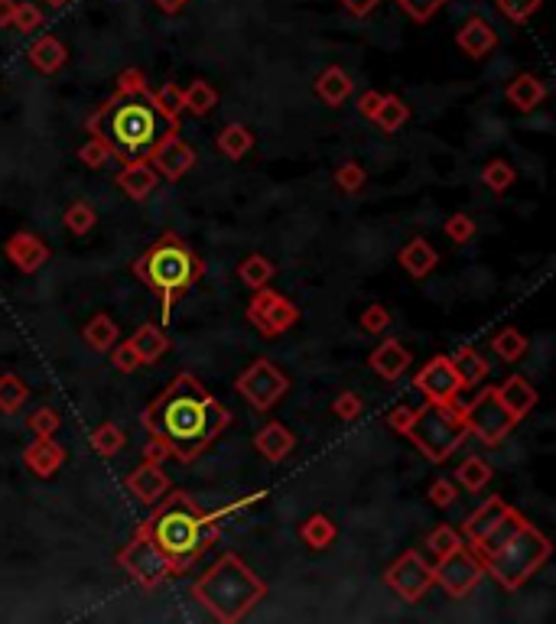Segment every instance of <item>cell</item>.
<instances>
[{
  "label": "cell",
  "mask_w": 556,
  "mask_h": 624,
  "mask_svg": "<svg viewBox=\"0 0 556 624\" xmlns=\"http://www.w3.org/2000/svg\"><path fill=\"white\" fill-rule=\"evenodd\" d=\"M514 179H517V173H514V166L511 163H504V160H488L485 166H482V186H488L495 195H504L511 186H514Z\"/></svg>",
  "instance_id": "7bdbcfd3"
},
{
  "label": "cell",
  "mask_w": 556,
  "mask_h": 624,
  "mask_svg": "<svg viewBox=\"0 0 556 624\" xmlns=\"http://www.w3.org/2000/svg\"><path fill=\"white\" fill-rule=\"evenodd\" d=\"M485 579V566L478 553L472 546H459V550H452L446 556H436V566H433V585H439L446 595L452 598H465L478 589V582Z\"/></svg>",
  "instance_id": "8fae6325"
},
{
  "label": "cell",
  "mask_w": 556,
  "mask_h": 624,
  "mask_svg": "<svg viewBox=\"0 0 556 624\" xmlns=\"http://www.w3.org/2000/svg\"><path fill=\"white\" fill-rule=\"evenodd\" d=\"M118 335H121L118 322H114L108 312H95V316L88 319V325L82 329V338L95 351H111V345L118 342Z\"/></svg>",
  "instance_id": "836d02e7"
},
{
  "label": "cell",
  "mask_w": 556,
  "mask_h": 624,
  "mask_svg": "<svg viewBox=\"0 0 556 624\" xmlns=\"http://www.w3.org/2000/svg\"><path fill=\"white\" fill-rule=\"evenodd\" d=\"M147 163L157 169V176H163L166 182H179L192 166H196V150H192L179 134H173L150 153Z\"/></svg>",
  "instance_id": "9a60e30c"
},
{
  "label": "cell",
  "mask_w": 556,
  "mask_h": 624,
  "mask_svg": "<svg viewBox=\"0 0 556 624\" xmlns=\"http://www.w3.org/2000/svg\"><path fill=\"white\" fill-rule=\"evenodd\" d=\"M397 260H400V267H404L413 280H423V277H430V273L436 270L439 254H436V247L426 238H410L404 247H400Z\"/></svg>",
  "instance_id": "4316f807"
},
{
  "label": "cell",
  "mask_w": 556,
  "mask_h": 624,
  "mask_svg": "<svg viewBox=\"0 0 556 624\" xmlns=\"http://www.w3.org/2000/svg\"><path fill=\"white\" fill-rule=\"evenodd\" d=\"M339 4L352 13V17H368V13L381 4V0H339Z\"/></svg>",
  "instance_id": "91938a15"
},
{
  "label": "cell",
  "mask_w": 556,
  "mask_h": 624,
  "mask_svg": "<svg viewBox=\"0 0 556 624\" xmlns=\"http://www.w3.org/2000/svg\"><path fill=\"white\" fill-rule=\"evenodd\" d=\"M150 95H153V101H157V108H160L163 114L179 117V114L186 111V104H183V88L173 85V82H166L160 91H150Z\"/></svg>",
  "instance_id": "c3c4849f"
},
{
  "label": "cell",
  "mask_w": 556,
  "mask_h": 624,
  "mask_svg": "<svg viewBox=\"0 0 556 624\" xmlns=\"http://www.w3.org/2000/svg\"><path fill=\"white\" fill-rule=\"evenodd\" d=\"M85 130L111 150L114 160L134 163L150 160V153L166 137L179 134V117H170L157 108L147 75L140 69H124L114 85V95L85 121Z\"/></svg>",
  "instance_id": "7a4b0ae2"
},
{
  "label": "cell",
  "mask_w": 556,
  "mask_h": 624,
  "mask_svg": "<svg viewBox=\"0 0 556 624\" xmlns=\"http://www.w3.org/2000/svg\"><path fill=\"white\" fill-rule=\"evenodd\" d=\"M27 400H30V387L23 384V377L0 374V413L14 416L27 407Z\"/></svg>",
  "instance_id": "d590c367"
},
{
  "label": "cell",
  "mask_w": 556,
  "mask_h": 624,
  "mask_svg": "<svg viewBox=\"0 0 556 624\" xmlns=\"http://www.w3.org/2000/svg\"><path fill=\"white\" fill-rule=\"evenodd\" d=\"M397 4L413 23H430L436 13L449 4V0H397Z\"/></svg>",
  "instance_id": "7dc6e473"
},
{
  "label": "cell",
  "mask_w": 556,
  "mask_h": 624,
  "mask_svg": "<svg viewBox=\"0 0 556 624\" xmlns=\"http://www.w3.org/2000/svg\"><path fill=\"white\" fill-rule=\"evenodd\" d=\"M361 410H365V400H361L358 394H352V390H342V394L332 400V413L339 416V420H345V423L358 420Z\"/></svg>",
  "instance_id": "816d5d0a"
},
{
  "label": "cell",
  "mask_w": 556,
  "mask_h": 624,
  "mask_svg": "<svg viewBox=\"0 0 556 624\" xmlns=\"http://www.w3.org/2000/svg\"><path fill=\"white\" fill-rule=\"evenodd\" d=\"M384 585L400 598V602L413 605L433 589V566L426 563L417 550H407V553H400L391 566H387Z\"/></svg>",
  "instance_id": "7c38bea8"
},
{
  "label": "cell",
  "mask_w": 556,
  "mask_h": 624,
  "mask_svg": "<svg viewBox=\"0 0 556 624\" xmlns=\"http://www.w3.org/2000/svg\"><path fill=\"white\" fill-rule=\"evenodd\" d=\"M511 511V504L504 501V498H488L478 511H472L469 517H465V524H462V537H469L472 546H478L491 530L498 527V520Z\"/></svg>",
  "instance_id": "44dd1931"
},
{
  "label": "cell",
  "mask_w": 556,
  "mask_h": 624,
  "mask_svg": "<svg viewBox=\"0 0 556 624\" xmlns=\"http://www.w3.org/2000/svg\"><path fill=\"white\" fill-rule=\"evenodd\" d=\"M92 446L98 455H105V459H114L124 446H127V436L118 423H101L92 429Z\"/></svg>",
  "instance_id": "ab89813d"
},
{
  "label": "cell",
  "mask_w": 556,
  "mask_h": 624,
  "mask_svg": "<svg viewBox=\"0 0 556 624\" xmlns=\"http://www.w3.org/2000/svg\"><path fill=\"white\" fill-rule=\"evenodd\" d=\"M27 59H30V65H33L36 72L53 75V72H59L62 65L69 62V49H66V43H62V39H56V36H40V39H36V43L27 49Z\"/></svg>",
  "instance_id": "83f0119b"
},
{
  "label": "cell",
  "mask_w": 556,
  "mask_h": 624,
  "mask_svg": "<svg viewBox=\"0 0 556 624\" xmlns=\"http://www.w3.org/2000/svg\"><path fill=\"white\" fill-rule=\"evenodd\" d=\"M387 325H391V312H387L381 303H371L365 312H361V329H365L368 335L387 332Z\"/></svg>",
  "instance_id": "db71d44e"
},
{
  "label": "cell",
  "mask_w": 556,
  "mask_h": 624,
  "mask_svg": "<svg viewBox=\"0 0 556 624\" xmlns=\"http://www.w3.org/2000/svg\"><path fill=\"white\" fill-rule=\"evenodd\" d=\"M14 26L17 33H23V36H30V33H36L43 26V10L36 7V4H27V0H17V10H14Z\"/></svg>",
  "instance_id": "bcb514c9"
},
{
  "label": "cell",
  "mask_w": 556,
  "mask_h": 624,
  "mask_svg": "<svg viewBox=\"0 0 556 624\" xmlns=\"http://www.w3.org/2000/svg\"><path fill=\"white\" fill-rule=\"evenodd\" d=\"M157 169H153L147 160H134V163H124V169L118 173V186L124 189L127 199L134 202H144L153 195V189H157Z\"/></svg>",
  "instance_id": "7402d4cb"
},
{
  "label": "cell",
  "mask_w": 556,
  "mask_h": 624,
  "mask_svg": "<svg viewBox=\"0 0 556 624\" xmlns=\"http://www.w3.org/2000/svg\"><path fill=\"white\" fill-rule=\"evenodd\" d=\"M140 420L153 439H160L170 449L173 459L189 465L212 449V442L225 433L235 416L222 400L202 387L199 377L183 371L150 403Z\"/></svg>",
  "instance_id": "6da1fadb"
},
{
  "label": "cell",
  "mask_w": 556,
  "mask_h": 624,
  "mask_svg": "<svg viewBox=\"0 0 556 624\" xmlns=\"http://www.w3.org/2000/svg\"><path fill=\"white\" fill-rule=\"evenodd\" d=\"M352 91H355V82L342 65H329V69H322L316 75V95L322 104H329V108H342V104L352 98Z\"/></svg>",
  "instance_id": "d4e9b609"
},
{
  "label": "cell",
  "mask_w": 556,
  "mask_h": 624,
  "mask_svg": "<svg viewBox=\"0 0 556 624\" xmlns=\"http://www.w3.org/2000/svg\"><path fill=\"white\" fill-rule=\"evenodd\" d=\"M387 426H391L394 433L407 436L433 465H443L449 455L469 439V426H465L462 407H456V403L426 400L420 410L394 407L387 413Z\"/></svg>",
  "instance_id": "8992f818"
},
{
  "label": "cell",
  "mask_w": 556,
  "mask_h": 624,
  "mask_svg": "<svg viewBox=\"0 0 556 624\" xmlns=\"http://www.w3.org/2000/svg\"><path fill=\"white\" fill-rule=\"evenodd\" d=\"M459 546H462V533L452 530L449 524H439L426 533V550H433L436 556H446L452 550H459Z\"/></svg>",
  "instance_id": "ee69618b"
},
{
  "label": "cell",
  "mask_w": 556,
  "mask_h": 624,
  "mask_svg": "<svg viewBox=\"0 0 556 624\" xmlns=\"http://www.w3.org/2000/svg\"><path fill=\"white\" fill-rule=\"evenodd\" d=\"M498 397H501V403H504V407H508V413L514 416L517 423H521L524 416L537 407V400H540V394L534 390V384H530L527 377H521V374H511L508 381H504V384L498 387Z\"/></svg>",
  "instance_id": "cb8c5ba5"
},
{
  "label": "cell",
  "mask_w": 556,
  "mask_h": 624,
  "mask_svg": "<svg viewBox=\"0 0 556 624\" xmlns=\"http://www.w3.org/2000/svg\"><path fill=\"white\" fill-rule=\"evenodd\" d=\"M264 595L267 582L238 553L218 556V563L205 569V576L192 585V598L222 624L241 621Z\"/></svg>",
  "instance_id": "5b68a950"
},
{
  "label": "cell",
  "mask_w": 556,
  "mask_h": 624,
  "mask_svg": "<svg viewBox=\"0 0 556 624\" xmlns=\"http://www.w3.org/2000/svg\"><path fill=\"white\" fill-rule=\"evenodd\" d=\"M111 364L118 368L121 374H134L140 368V358L131 342H121V345H111Z\"/></svg>",
  "instance_id": "9f6ffc18"
},
{
  "label": "cell",
  "mask_w": 556,
  "mask_h": 624,
  "mask_svg": "<svg viewBox=\"0 0 556 624\" xmlns=\"http://www.w3.org/2000/svg\"><path fill=\"white\" fill-rule=\"evenodd\" d=\"M23 465H27L36 478H53L59 468L66 465V449H62L53 436H36L30 446L23 449Z\"/></svg>",
  "instance_id": "d6986e66"
},
{
  "label": "cell",
  "mask_w": 556,
  "mask_h": 624,
  "mask_svg": "<svg viewBox=\"0 0 556 624\" xmlns=\"http://www.w3.org/2000/svg\"><path fill=\"white\" fill-rule=\"evenodd\" d=\"M153 4H157V7L166 13V17H176V13H183V10H186L189 0H153Z\"/></svg>",
  "instance_id": "be15d7a7"
},
{
  "label": "cell",
  "mask_w": 556,
  "mask_h": 624,
  "mask_svg": "<svg viewBox=\"0 0 556 624\" xmlns=\"http://www.w3.org/2000/svg\"><path fill=\"white\" fill-rule=\"evenodd\" d=\"M456 46L465 52L469 59H485L491 49L498 46V33L491 30V23L485 17H469L456 33Z\"/></svg>",
  "instance_id": "ffe728a7"
},
{
  "label": "cell",
  "mask_w": 556,
  "mask_h": 624,
  "mask_svg": "<svg viewBox=\"0 0 556 624\" xmlns=\"http://www.w3.org/2000/svg\"><path fill=\"white\" fill-rule=\"evenodd\" d=\"M4 254L7 260L14 264L20 273H36L40 267L49 264V257H53V251H49V244L43 238H36L33 231H17L10 234V241L4 244Z\"/></svg>",
  "instance_id": "2e32d148"
},
{
  "label": "cell",
  "mask_w": 556,
  "mask_h": 624,
  "mask_svg": "<svg viewBox=\"0 0 556 624\" xmlns=\"http://www.w3.org/2000/svg\"><path fill=\"white\" fill-rule=\"evenodd\" d=\"M254 449L264 455L267 462H283L287 455L296 449V436L290 433L287 426L277 423V420H270L267 426L257 429V436H254Z\"/></svg>",
  "instance_id": "603a6c76"
},
{
  "label": "cell",
  "mask_w": 556,
  "mask_h": 624,
  "mask_svg": "<svg viewBox=\"0 0 556 624\" xmlns=\"http://www.w3.org/2000/svg\"><path fill=\"white\" fill-rule=\"evenodd\" d=\"M335 186H339L345 195L361 192V186H365V169H361V163L348 160V163H342L339 169H335Z\"/></svg>",
  "instance_id": "681fc988"
},
{
  "label": "cell",
  "mask_w": 556,
  "mask_h": 624,
  "mask_svg": "<svg viewBox=\"0 0 556 624\" xmlns=\"http://www.w3.org/2000/svg\"><path fill=\"white\" fill-rule=\"evenodd\" d=\"M131 273L147 290L157 293L160 319L163 325H170L176 303L205 277V264L176 231H166L134 260Z\"/></svg>",
  "instance_id": "277c9868"
},
{
  "label": "cell",
  "mask_w": 556,
  "mask_h": 624,
  "mask_svg": "<svg viewBox=\"0 0 556 624\" xmlns=\"http://www.w3.org/2000/svg\"><path fill=\"white\" fill-rule=\"evenodd\" d=\"M413 387L433 403H456V397L462 394V381L456 368H452V358L446 355H436L426 361L423 368L413 374Z\"/></svg>",
  "instance_id": "5bb4252c"
},
{
  "label": "cell",
  "mask_w": 556,
  "mask_h": 624,
  "mask_svg": "<svg viewBox=\"0 0 556 624\" xmlns=\"http://www.w3.org/2000/svg\"><path fill=\"white\" fill-rule=\"evenodd\" d=\"M183 104L186 111H192L196 117H205L209 111L218 108V91L212 82H205V78H196L189 88H183Z\"/></svg>",
  "instance_id": "8d00e7d4"
},
{
  "label": "cell",
  "mask_w": 556,
  "mask_h": 624,
  "mask_svg": "<svg viewBox=\"0 0 556 624\" xmlns=\"http://www.w3.org/2000/svg\"><path fill=\"white\" fill-rule=\"evenodd\" d=\"M14 10H17V0H0V30H7V26L14 23Z\"/></svg>",
  "instance_id": "6125c7cd"
},
{
  "label": "cell",
  "mask_w": 556,
  "mask_h": 624,
  "mask_svg": "<svg viewBox=\"0 0 556 624\" xmlns=\"http://www.w3.org/2000/svg\"><path fill=\"white\" fill-rule=\"evenodd\" d=\"M335 537H339V527H335L326 514H313L300 524V540L309 546V550H329Z\"/></svg>",
  "instance_id": "1f68e13d"
},
{
  "label": "cell",
  "mask_w": 556,
  "mask_h": 624,
  "mask_svg": "<svg viewBox=\"0 0 556 624\" xmlns=\"http://www.w3.org/2000/svg\"><path fill=\"white\" fill-rule=\"evenodd\" d=\"M43 4H49V7H56V10H62L66 4H72V0H43Z\"/></svg>",
  "instance_id": "e7e4bbea"
},
{
  "label": "cell",
  "mask_w": 556,
  "mask_h": 624,
  "mask_svg": "<svg viewBox=\"0 0 556 624\" xmlns=\"http://www.w3.org/2000/svg\"><path fill=\"white\" fill-rule=\"evenodd\" d=\"M452 368H456V374H459L462 390H469V387H478V381H485L491 364L478 355L472 345H462L456 355H452Z\"/></svg>",
  "instance_id": "4dcf8cb0"
},
{
  "label": "cell",
  "mask_w": 556,
  "mask_h": 624,
  "mask_svg": "<svg viewBox=\"0 0 556 624\" xmlns=\"http://www.w3.org/2000/svg\"><path fill=\"white\" fill-rule=\"evenodd\" d=\"M407 121H410V108L400 95H384L378 111H374V117H371V124L384 130V134H394V130H400Z\"/></svg>",
  "instance_id": "d6a6232c"
},
{
  "label": "cell",
  "mask_w": 556,
  "mask_h": 624,
  "mask_svg": "<svg viewBox=\"0 0 556 624\" xmlns=\"http://www.w3.org/2000/svg\"><path fill=\"white\" fill-rule=\"evenodd\" d=\"M235 507H228L222 514H209L192 501V494L170 488L160 498V504L153 507V514L140 520L137 530L147 533L173 563L176 576H183V572L192 569V563H199L212 550L218 533H222V517L235 511Z\"/></svg>",
  "instance_id": "3957f363"
},
{
  "label": "cell",
  "mask_w": 556,
  "mask_h": 624,
  "mask_svg": "<svg viewBox=\"0 0 556 624\" xmlns=\"http://www.w3.org/2000/svg\"><path fill=\"white\" fill-rule=\"evenodd\" d=\"M553 553V543L543 537L534 524H524L514 530L511 540H504L495 553L478 556L485 566V576H491L504 592H517L521 585L537 576V572L547 566V559Z\"/></svg>",
  "instance_id": "52a82bcc"
},
{
  "label": "cell",
  "mask_w": 556,
  "mask_h": 624,
  "mask_svg": "<svg viewBox=\"0 0 556 624\" xmlns=\"http://www.w3.org/2000/svg\"><path fill=\"white\" fill-rule=\"evenodd\" d=\"M144 459H147V462H163V459H170V449H166L160 439H153V436H150L147 449H144Z\"/></svg>",
  "instance_id": "94428289"
},
{
  "label": "cell",
  "mask_w": 556,
  "mask_h": 624,
  "mask_svg": "<svg viewBox=\"0 0 556 624\" xmlns=\"http://www.w3.org/2000/svg\"><path fill=\"white\" fill-rule=\"evenodd\" d=\"M62 221H66V228H69L72 234H79V238H85V234L98 225V212L92 208V202L75 199V202L66 208V215H62Z\"/></svg>",
  "instance_id": "b9f144b4"
},
{
  "label": "cell",
  "mask_w": 556,
  "mask_h": 624,
  "mask_svg": "<svg viewBox=\"0 0 556 624\" xmlns=\"http://www.w3.org/2000/svg\"><path fill=\"white\" fill-rule=\"evenodd\" d=\"M491 351L501 358V361H517V358H524V351H527V338L514 329V325H508V329H501L495 332V338H491Z\"/></svg>",
  "instance_id": "60d3db41"
},
{
  "label": "cell",
  "mask_w": 556,
  "mask_h": 624,
  "mask_svg": "<svg viewBox=\"0 0 556 624\" xmlns=\"http://www.w3.org/2000/svg\"><path fill=\"white\" fill-rule=\"evenodd\" d=\"M495 478V472H491V465L485 459H478V455H469L459 468H456V481L465 488V491H472L478 494L482 488H488V481Z\"/></svg>",
  "instance_id": "74e56055"
},
{
  "label": "cell",
  "mask_w": 556,
  "mask_h": 624,
  "mask_svg": "<svg viewBox=\"0 0 556 624\" xmlns=\"http://www.w3.org/2000/svg\"><path fill=\"white\" fill-rule=\"evenodd\" d=\"M368 364L381 381L394 384L407 374V368L413 364V355H410V348L400 345V338H384V342L368 355Z\"/></svg>",
  "instance_id": "ac0fdd59"
},
{
  "label": "cell",
  "mask_w": 556,
  "mask_h": 624,
  "mask_svg": "<svg viewBox=\"0 0 556 624\" xmlns=\"http://www.w3.org/2000/svg\"><path fill=\"white\" fill-rule=\"evenodd\" d=\"M426 498H430L436 507H452V504H456V498H459V491H456V485H452L449 478H436L430 485V491H426Z\"/></svg>",
  "instance_id": "6f0895ef"
},
{
  "label": "cell",
  "mask_w": 556,
  "mask_h": 624,
  "mask_svg": "<svg viewBox=\"0 0 556 624\" xmlns=\"http://www.w3.org/2000/svg\"><path fill=\"white\" fill-rule=\"evenodd\" d=\"M27 426H30L33 436H56L62 420H59V413L53 407H40V410H33L27 416Z\"/></svg>",
  "instance_id": "f907efd6"
},
{
  "label": "cell",
  "mask_w": 556,
  "mask_h": 624,
  "mask_svg": "<svg viewBox=\"0 0 556 624\" xmlns=\"http://www.w3.org/2000/svg\"><path fill=\"white\" fill-rule=\"evenodd\" d=\"M244 312H248V322L264 338H277L283 332H290L296 325V319H300V309H296L283 293L267 290V286L254 290L251 303H248V309H244Z\"/></svg>",
  "instance_id": "4fadbf2b"
},
{
  "label": "cell",
  "mask_w": 556,
  "mask_h": 624,
  "mask_svg": "<svg viewBox=\"0 0 556 624\" xmlns=\"http://www.w3.org/2000/svg\"><path fill=\"white\" fill-rule=\"evenodd\" d=\"M443 231L449 234L452 241L456 244H469L472 238H475V221H472V215H465V212H456L452 218H446V225H443Z\"/></svg>",
  "instance_id": "f5cc1de1"
},
{
  "label": "cell",
  "mask_w": 556,
  "mask_h": 624,
  "mask_svg": "<svg viewBox=\"0 0 556 624\" xmlns=\"http://www.w3.org/2000/svg\"><path fill=\"white\" fill-rule=\"evenodd\" d=\"M131 345L137 351L140 364H157L166 351H170V335H166L160 325H140L131 338Z\"/></svg>",
  "instance_id": "f1b7e54d"
},
{
  "label": "cell",
  "mask_w": 556,
  "mask_h": 624,
  "mask_svg": "<svg viewBox=\"0 0 556 624\" xmlns=\"http://www.w3.org/2000/svg\"><path fill=\"white\" fill-rule=\"evenodd\" d=\"M540 4H543V0H495V7H498L501 17L517 23V26L534 17V13L540 10Z\"/></svg>",
  "instance_id": "f6af8a7d"
},
{
  "label": "cell",
  "mask_w": 556,
  "mask_h": 624,
  "mask_svg": "<svg viewBox=\"0 0 556 624\" xmlns=\"http://www.w3.org/2000/svg\"><path fill=\"white\" fill-rule=\"evenodd\" d=\"M118 566L140 585V589H147V592H153L166 579H176L173 563L163 556L160 546L140 530H134V540L118 553Z\"/></svg>",
  "instance_id": "ba28073f"
},
{
  "label": "cell",
  "mask_w": 556,
  "mask_h": 624,
  "mask_svg": "<svg viewBox=\"0 0 556 624\" xmlns=\"http://www.w3.org/2000/svg\"><path fill=\"white\" fill-rule=\"evenodd\" d=\"M235 390L257 413H270L283 400V394L290 390V377L283 374L270 358H257L254 364H248V368L238 374Z\"/></svg>",
  "instance_id": "30bf717a"
},
{
  "label": "cell",
  "mask_w": 556,
  "mask_h": 624,
  "mask_svg": "<svg viewBox=\"0 0 556 624\" xmlns=\"http://www.w3.org/2000/svg\"><path fill=\"white\" fill-rule=\"evenodd\" d=\"M504 98H508L517 111H524L530 114L534 108H540L543 98H547V82L537 75H530V72H521V75H514L508 88H504Z\"/></svg>",
  "instance_id": "484cf974"
},
{
  "label": "cell",
  "mask_w": 556,
  "mask_h": 624,
  "mask_svg": "<svg viewBox=\"0 0 556 624\" xmlns=\"http://www.w3.org/2000/svg\"><path fill=\"white\" fill-rule=\"evenodd\" d=\"M381 98H384L381 91H365V95H358V101H355L358 114L365 117V121H371V117H374V111H378Z\"/></svg>",
  "instance_id": "680465c9"
},
{
  "label": "cell",
  "mask_w": 556,
  "mask_h": 624,
  "mask_svg": "<svg viewBox=\"0 0 556 624\" xmlns=\"http://www.w3.org/2000/svg\"><path fill=\"white\" fill-rule=\"evenodd\" d=\"M524 520H527V517H524V514H517L514 507H511V511H508V514H504V517L498 520V527L491 530L488 537H485L482 543H478V546H472V550H475L478 556H488V553H495V550H498V546H501L504 540H511V537H514V530L521 527Z\"/></svg>",
  "instance_id": "f35d334b"
},
{
  "label": "cell",
  "mask_w": 556,
  "mask_h": 624,
  "mask_svg": "<svg viewBox=\"0 0 556 624\" xmlns=\"http://www.w3.org/2000/svg\"><path fill=\"white\" fill-rule=\"evenodd\" d=\"M124 488L131 491V498L144 501V504H157L166 491H170V475L163 472L160 462H140L131 475L124 478Z\"/></svg>",
  "instance_id": "e0dca14e"
},
{
  "label": "cell",
  "mask_w": 556,
  "mask_h": 624,
  "mask_svg": "<svg viewBox=\"0 0 556 624\" xmlns=\"http://www.w3.org/2000/svg\"><path fill=\"white\" fill-rule=\"evenodd\" d=\"M79 160H82L88 169H101L108 160H114V156H111V150H108L98 137H88V143L79 150Z\"/></svg>",
  "instance_id": "11a10c76"
},
{
  "label": "cell",
  "mask_w": 556,
  "mask_h": 624,
  "mask_svg": "<svg viewBox=\"0 0 556 624\" xmlns=\"http://www.w3.org/2000/svg\"><path fill=\"white\" fill-rule=\"evenodd\" d=\"M462 416L465 426H469V436H475L482 446H501L517 426V420L498 397V387H485L469 407H462Z\"/></svg>",
  "instance_id": "9c48e42d"
},
{
  "label": "cell",
  "mask_w": 556,
  "mask_h": 624,
  "mask_svg": "<svg viewBox=\"0 0 556 624\" xmlns=\"http://www.w3.org/2000/svg\"><path fill=\"white\" fill-rule=\"evenodd\" d=\"M254 134L244 124H225L222 130H218V137H215V150L228 156V160H244L251 150H254Z\"/></svg>",
  "instance_id": "f546056e"
},
{
  "label": "cell",
  "mask_w": 556,
  "mask_h": 624,
  "mask_svg": "<svg viewBox=\"0 0 556 624\" xmlns=\"http://www.w3.org/2000/svg\"><path fill=\"white\" fill-rule=\"evenodd\" d=\"M238 277L244 286H251V290H261V286H270V280L277 277V267L270 264L264 254H248L238 264Z\"/></svg>",
  "instance_id": "e575fe53"
}]
</instances>
